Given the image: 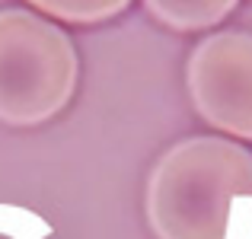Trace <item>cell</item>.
<instances>
[{
  "mask_svg": "<svg viewBox=\"0 0 252 239\" xmlns=\"http://www.w3.org/2000/svg\"><path fill=\"white\" fill-rule=\"evenodd\" d=\"M252 195V150L227 137H185L157 159L147 223L157 239H227L230 208Z\"/></svg>",
  "mask_w": 252,
  "mask_h": 239,
  "instance_id": "1",
  "label": "cell"
},
{
  "mask_svg": "<svg viewBox=\"0 0 252 239\" xmlns=\"http://www.w3.org/2000/svg\"><path fill=\"white\" fill-rule=\"evenodd\" d=\"M80 77L74 42L38 13L0 10V121L32 128L70 102Z\"/></svg>",
  "mask_w": 252,
  "mask_h": 239,
  "instance_id": "2",
  "label": "cell"
},
{
  "mask_svg": "<svg viewBox=\"0 0 252 239\" xmlns=\"http://www.w3.org/2000/svg\"><path fill=\"white\" fill-rule=\"evenodd\" d=\"M185 83L195 112L211 128L252 141V35L214 32L189 55Z\"/></svg>",
  "mask_w": 252,
  "mask_h": 239,
  "instance_id": "3",
  "label": "cell"
},
{
  "mask_svg": "<svg viewBox=\"0 0 252 239\" xmlns=\"http://www.w3.org/2000/svg\"><path fill=\"white\" fill-rule=\"evenodd\" d=\"M240 0H144L147 13L157 23L176 32H198L211 29L236 10Z\"/></svg>",
  "mask_w": 252,
  "mask_h": 239,
  "instance_id": "4",
  "label": "cell"
},
{
  "mask_svg": "<svg viewBox=\"0 0 252 239\" xmlns=\"http://www.w3.org/2000/svg\"><path fill=\"white\" fill-rule=\"evenodd\" d=\"M35 10H42L45 16L64 19V23H105V19L118 16L131 0H29Z\"/></svg>",
  "mask_w": 252,
  "mask_h": 239,
  "instance_id": "5",
  "label": "cell"
},
{
  "mask_svg": "<svg viewBox=\"0 0 252 239\" xmlns=\"http://www.w3.org/2000/svg\"><path fill=\"white\" fill-rule=\"evenodd\" d=\"M227 239H252V195L233 201L230 223H227Z\"/></svg>",
  "mask_w": 252,
  "mask_h": 239,
  "instance_id": "6",
  "label": "cell"
}]
</instances>
